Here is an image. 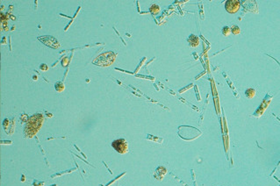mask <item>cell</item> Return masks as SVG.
<instances>
[{"mask_svg": "<svg viewBox=\"0 0 280 186\" xmlns=\"http://www.w3.org/2000/svg\"><path fill=\"white\" fill-rule=\"evenodd\" d=\"M112 146L119 154H126L128 150V144L125 139L116 140L112 143Z\"/></svg>", "mask_w": 280, "mask_h": 186, "instance_id": "1", "label": "cell"}, {"mask_svg": "<svg viewBox=\"0 0 280 186\" xmlns=\"http://www.w3.org/2000/svg\"><path fill=\"white\" fill-rule=\"evenodd\" d=\"M226 10L229 13H235L240 8V2L237 0H228L226 2Z\"/></svg>", "mask_w": 280, "mask_h": 186, "instance_id": "2", "label": "cell"}, {"mask_svg": "<svg viewBox=\"0 0 280 186\" xmlns=\"http://www.w3.org/2000/svg\"><path fill=\"white\" fill-rule=\"evenodd\" d=\"M187 40H188V43L190 44V46H192V48H196V46H198L199 44V38L194 34H191Z\"/></svg>", "mask_w": 280, "mask_h": 186, "instance_id": "3", "label": "cell"}, {"mask_svg": "<svg viewBox=\"0 0 280 186\" xmlns=\"http://www.w3.org/2000/svg\"><path fill=\"white\" fill-rule=\"evenodd\" d=\"M245 94H246V96H247V98H254L255 95H256V90L253 88H249L245 91Z\"/></svg>", "mask_w": 280, "mask_h": 186, "instance_id": "4", "label": "cell"}, {"mask_svg": "<svg viewBox=\"0 0 280 186\" xmlns=\"http://www.w3.org/2000/svg\"><path fill=\"white\" fill-rule=\"evenodd\" d=\"M230 30H231V33H233V34L236 35V34H239V33H241V29L240 27H239L238 26H232V27H230Z\"/></svg>", "mask_w": 280, "mask_h": 186, "instance_id": "5", "label": "cell"}, {"mask_svg": "<svg viewBox=\"0 0 280 186\" xmlns=\"http://www.w3.org/2000/svg\"><path fill=\"white\" fill-rule=\"evenodd\" d=\"M149 11H150L152 13L156 14V13H158V12H160V8H159V6H158L157 5H151L150 8H149Z\"/></svg>", "mask_w": 280, "mask_h": 186, "instance_id": "6", "label": "cell"}, {"mask_svg": "<svg viewBox=\"0 0 280 186\" xmlns=\"http://www.w3.org/2000/svg\"><path fill=\"white\" fill-rule=\"evenodd\" d=\"M222 34L224 36H228V35L231 33V30H230V27L227 26H225L223 28H222Z\"/></svg>", "mask_w": 280, "mask_h": 186, "instance_id": "7", "label": "cell"}]
</instances>
